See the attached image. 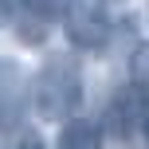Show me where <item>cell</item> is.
Returning a JSON list of instances; mask_svg holds the SVG:
<instances>
[{"mask_svg": "<svg viewBox=\"0 0 149 149\" xmlns=\"http://www.w3.org/2000/svg\"><path fill=\"white\" fill-rule=\"evenodd\" d=\"M31 102H36V114L47 122H67L71 114H79L82 106V74L79 63L71 55H55V59L43 63L36 79V90H31Z\"/></svg>", "mask_w": 149, "mask_h": 149, "instance_id": "1", "label": "cell"}, {"mask_svg": "<svg viewBox=\"0 0 149 149\" xmlns=\"http://www.w3.org/2000/svg\"><path fill=\"white\" fill-rule=\"evenodd\" d=\"M67 39L74 47H82V51H98V47H106V39H110V24H106L102 8L94 4V0H71L67 4Z\"/></svg>", "mask_w": 149, "mask_h": 149, "instance_id": "2", "label": "cell"}, {"mask_svg": "<svg viewBox=\"0 0 149 149\" xmlns=\"http://www.w3.org/2000/svg\"><path fill=\"white\" fill-rule=\"evenodd\" d=\"M145 102H149V98H145L137 86H126L110 106H106V114H110V118H106V126H110L118 137L137 134V130L145 126V118H149V114H145Z\"/></svg>", "mask_w": 149, "mask_h": 149, "instance_id": "3", "label": "cell"}, {"mask_svg": "<svg viewBox=\"0 0 149 149\" xmlns=\"http://www.w3.org/2000/svg\"><path fill=\"white\" fill-rule=\"evenodd\" d=\"M59 149H102V130L90 118H71L59 130Z\"/></svg>", "mask_w": 149, "mask_h": 149, "instance_id": "4", "label": "cell"}, {"mask_svg": "<svg viewBox=\"0 0 149 149\" xmlns=\"http://www.w3.org/2000/svg\"><path fill=\"white\" fill-rule=\"evenodd\" d=\"M24 8H28V16H36V20H59L63 12H67V4L71 0H20Z\"/></svg>", "mask_w": 149, "mask_h": 149, "instance_id": "5", "label": "cell"}, {"mask_svg": "<svg viewBox=\"0 0 149 149\" xmlns=\"http://www.w3.org/2000/svg\"><path fill=\"white\" fill-rule=\"evenodd\" d=\"M130 74H134V86L149 98V43H141L130 59Z\"/></svg>", "mask_w": 149, "mask_h": 149, "instance_id": "6", "label": "cell"}, {"mask_svg": "<svg viewBox=\"0 0 149 149\" xmlns=\"http://www.w3.org/2000/svg\"><path fill=\"white\" fill-rule=\"evenodd\" d=\"M16 149H43V141H39L36 134H24L20 141H16Z\"/></svg>", "mask_w": 149, "mask_h": 149, "instance_id": "7", "label": "cell"}, {"mask_svg": "<svg viewBox=\"0 0 149 149\" xmlns=\"http://www.w3.org/2000/svg\"><path fill=\"white\" fill-rule=\"evenodd\" d=\"M141 130H145V141H149V118H145V126H141Z\"/></svg>", "mask_w": 149, "mask_h": 149, "instance_id": "8", "label": "cell"}]
</instances>
